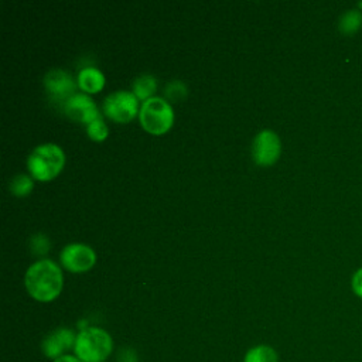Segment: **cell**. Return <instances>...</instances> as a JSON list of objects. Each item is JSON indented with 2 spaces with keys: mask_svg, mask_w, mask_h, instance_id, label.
Listing matches in <instances>:
<instances>
[{
  "mask_svg": "<svg viewBox=\"0 0 362 362\" xmlns=\"http://www.w3.org/2000/svg\"><path fill=\"white\" fill-rule=\"evenodd\" d=\"M34 187L33 180L25 174H18L10 181V191L17 197H25Z\"/></svg>",
  "mask_w": 362,
  "mask_h": 362,
  "instance_id": "cell-15",
  "label": "cell"
},
{
  "mask_svg": "<svg viewBox=\"0 0 362 362\" xmlns=\"http://www.w3.org/2000/svg\"><path fill=\"white\" fill-rule=\"evenodd\" d=\"M31 249L35 255H42L47 253L49 249V242L48 238L44 235H35L31 238Z\"/></svg>",
  "mask_w": 362,
  "mask_h": 362,
  "instance_id": "cell-18",
  "label": "cell"
},
{
  "mask_svg": "<svg viewBox=\"0 0 362 362\" xmlns=\"http://www.w3.org/2000/svg\"><path fill=\"white\" fill-rule=\"evenodd\" d=\"M65 164V156L59 146L45 143L37 146L27 160L31 175L38 181H49L57 177Z\"/></svg>",
  "mask_w": 362,
  "mask_h": 362,
  "instance_id": "cell-3",
  "label": "cell"
},
{
  "mask_svg": "<svg viewBox=\"0 0 362 362\" xmlns=\"http://www.w3.org/2000/svg\"><path fill=\"white\" fill-rule=\"evenodd\" d=\"M352 290L358 297L362 298V267L352 276Z\"/></svg>",
  "mask_w": 362,
  "mask_h": 362,
  "instance_id": "cell-19",
  "label": "cell"
},
{
  "mask_svg": "<svg viewBox=\"0 0 362 362\" xmlns=\"http://www.w3.org/2000/svg\"><path fill=\"white\" fill-rule=\"evenodd\" d=\"M243 362H279V354L273 346L260 344L245 354Z\"/></svg>",
  "mask_w": 362,
  "mask_h": 362,
  "instance_id": "cell-12",
  "label": "cell"
},
{
  "mask_svg": "<svg viewBox=\"0 0 362 362\" xmlns=\"http://www.w3.org/2000/svg\"><path fill=\"white\" fill-rule=\"evenodd\" d=\"M28 294L37 301L55 300L62 288V272L59 266L49 260L41 259L33 263L24 277Z\"/></svg>",
  "mask_w": 362,
  "mask_h": 362,
  "instance_id": "cell-1",
  "label": "cell"
},
{
  "mask_svg": "<svg viewBox=\"0 0 362 362\" xmlns=\"http://www.w3.org/2000/svg\"><path fill=\"white\" fill-rule=\"evenodd\" d=\"M362 25V14L359 10H348L339 18V30L344 34H354Z\"/></svg>",
  "mask_w": 362,
  "mask_h": 362,
  "instance_id": "cell-14",
  "label": "cell"
},
{
  "mask_svg": "<svg viewBox=\"0 0 362 362\" xmlns=\"http://www.w3.org/2000/svg\"><path fill=\"white\" fill-rule=\"evenodd\" d=\"M86 133L88 136L95 141H102L107 137V126L105 124L103 119L99 116L98 119L92 120L89 124H86Z\"/></svg>",
  "mask_w": 362,
  "mask_h": 362,
  "instance_id": "cell-16",
  "label": "cell"
},
{
  "mask_svg": "<svg viewBox=\"0 0 362 362\" xmlns=\"http://www.w3.org/2000/svg\"><path fill=\"white\" fill-rule=\"evenodd\" d=\"M52 362H82L79 358H76L75 355H71V354H65L57 359H54Z\"/></svg>",
  "mask_w": 362,
  "mask_h": 362,
  "instance_id": "cell-20",
  "label": "cell"
},
{
  "mask_svg": "<svg viewBox=\"0 0 362 362\" xmlns=\"http://www.w3.org/2000/svg\"><path fill=\"white\" fill-rule=\"evenodd\" d=\"M156 89H157V81L153 75H148V74L140 75L133 82V93L137 96V99L147 100L153 98L151 95L156 92Z\"/></svg>",
  "mask_w": 362,
  "mask_h": 362,
  "instance_id": "cell-13",
  "label": "cell"
},
{
  "mask_svg": "<svg viewBox=\"0 0 362 362\" xmlns=\"http://www.w3.org/2000/svg\"><path fill=\"white\" fill-rule=\"evenodd\" d=\"M139 117L141 126L148 133L163 134L173 126L174 112L165 99L153 96L143 102Z\"/></svg>",
  "mask_w": 362,
  "mask_h": 362,
  "instance_id": "cell-4",
  "label": "cell"
},
{
  "mask_svg": "<svg viewBox=\"0 0 362 362\" xmlns=\"http://www.w3.org/2000/svg\"><path fill=\"white\" fill-rule=\"evenodd\" d=\"M64 112L72 120L83 124H89L92 120L100 116L95 102L85 93H74L64 103Z\"/></svg>",
  "mask_w": 362,
  "mask_h": 362,
  "instance_id": "cell-9",
  "label": "cell"
},
{
  "mask_svg": "<svg viewBox=\"0 0 362 362\" xmlns=\"http://www.w3.org/2000/svg\"><path fill=\"white\" fill-rule=\"evenodd\" d=\"M78 85L88 93H96L105 85V75L95 66L82 68L78 74Z\"/></svg>",
  "mask_w": 362,
  "mask_h": 362,
  "instance_id": "cell-11",
  "label": "cell"
},
{
  "mask_svg": "<svg viewBox=\"0 0 362 362\" xmlns=\"http://www.w3.org/2000/svg\"><path fill=\"white\" fill-rule=\"evenodd\" d=\"M112 351L113 339L100 327H86L76 334L74 355L82 362H105Z\"/></svg>",
  "mask_w": 362,
  "mask_h": 362,
  "instance_id": "cell-2",
  "label": "cell"
},
{
  "mask_svg": "<svg viewBox=\"0 0 362 362\" xmlns=\"http://www.w3.org/2000/svg\"><path fill=\"white\" fill-rule=\"evenodd\" d=\"M75 339H76V334L71 329V328H57L52 332H49L41 344V351L42 354L49 358V359H57L65 354H68V351L75 346Z\"/></svg>",
  "mask_w": 362,
  "mask_h": 362,
  "instance_id": "cell-8",
  "label": "cell"
},
{
  "mask_svg": "<svg viewBox=\"0 0 362 362\" xmlns=\"http://www.w3.org/2000/svg\"><path fill=\"white\" fill-rule=\"evenodd\" d=\"M281 151L279 136L273 130H262L256 134L252 144V157L257 165H272L277 161Z\"/></svg>",
  "mask_w": 362,
  "mask_h": 362,
  "instance_id": "cell-6",
  "label": "cell"
},
{
  "mask_svg": "<svg viewBox=\"0 0 362 362\" xmlns=\"http://www.w3.org/2000/svg\"><path fill=\"white\" fill-rule=\"evenodd\" d=\"M61 262L66 270L72 273H83L95 264L96 255L88 245L71 243L62 249Z\"/></svg>",
  "mask_w": 362,
  "mask_h": 362,
  "instance_id": "cell-7",
  "label": "cell"
},
{
  "mask_svg": "<svg viewBox=\"0 0 362 362\" xmlns=\"http://www.w3.org/2000/svg\"><path fill=\"white\" fill-rule=\"evenodd\" d=\"M165 96L173 102H180L187 96V86L181 81H173L165 86Z\"/></svg>",
  "mask_w": 362,
  "mask_h": 362,
  "instance_id": "cell-17",
  "label": "cell"
},
{
  "mask_svg": "<svg viewBox=\"0 0 362 362\" xmlns=\"http://www.w3.org/2000/svg\"><path fill=\"white\" fill-rule=\"evenodd\" d=\"M139 110V99L133 92L117 90L106 96L103 102V113L115 122H130Z\"/></svg>",
  "mask_w": 362,
  "mask_h": 362,
  "instance_id": "cell-5",
  "label": "cell"
},
{
  "mask_svg": "<svg viewBox=\"0 0 362 362\" xmlns=\"http://www.w3.org/2000/svg\"><path fill=\"white\" fill-rule=\"evenodd\" d=\"M44 85L49 96L57 102H66L75 90L72 76L62 69H51L44 76Z\"/></svg>",
  "mask_w": 362,
  "mask_h": 362,
  "instance_id": "cell-10",
  "label": "cell"
}]
</instances>
